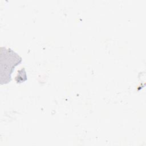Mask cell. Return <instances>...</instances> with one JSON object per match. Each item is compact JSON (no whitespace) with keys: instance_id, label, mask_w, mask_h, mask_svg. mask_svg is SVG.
Masks as SVG:
<instances>
[{"instance_id":"6da1fadb","label":"cell","mask_w":146,"mask_h":146,"mask_svg":"<svg viewBox=\"0 0 146 146\" xmlns=\"http://www.w3.org/2000/svg\"><path fill=\"white\" fill-rule=\"evenodd\" d=\"M3 51L4 55L1 52V81L5 78L3 83H6L11 80V74L13 71L15 66L21 62L22 59L10 49H5Z\"/></svg>"}]
</instances>
